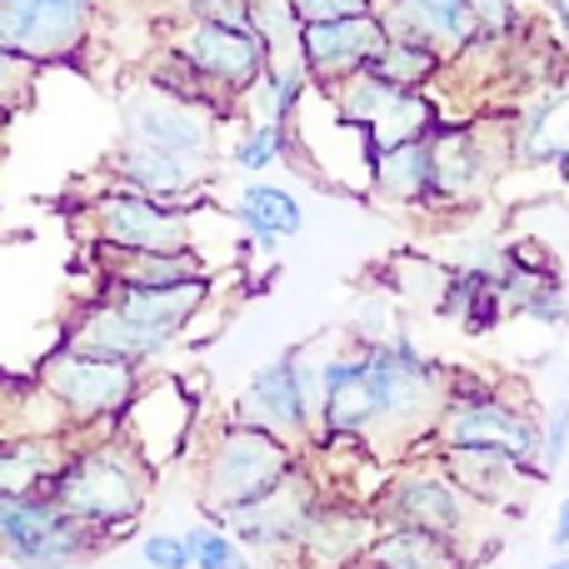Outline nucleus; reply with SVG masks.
Wrapping results in <instances>:
<instances>
[{
  "instance_id": "15",
  "label": "nucleus",
  "mask_w": 569,
  "mask_h": 569,
  "mask_svg": "<svg viewBox=\"0 0 569 569\" xmlns=\"http://www.w3.org/2000/svg\"><path fill=\"white\" fill-rule=\"evenodd\" d=\"M106 180L140 190L150 200H170V206H200L210 196V186L220 180V160H186V156H166V150L116 140L106 156Z\"/></svg>"
},
{
  "instance_id": "24",
  "label": "nucleus",
  "mask_w": 569,
  "mask_h": 569,
  "mask_svg": "<svg viewBox=\"0 0 569 569\" xmlns=\"http://www.w3.org/2000/svg\"><path fill=\"white\" fill-rule=\"evenodd\" d=\"M365 196L390 210H415V216H425V206H430V140L375 150Z\"/></svg>"
},
{
  "instance_id": "28",
  "label": "nucleus",
  "mask_w": 569,
  "mask_h": 569,
  "mask_svg": "<svg viewBox=\"0 0 569 569\" xmlns=\"http://www.w3.org/2000/svg\"><path fill=\"white\" fill-rule=\"evenodd\" d=\"M66 435H10L0 440V495H40L66 465Z\"/></svg>"
},
{
  "instance_id": "4",
  "label": "nucleus",
  "mask_w": 569,
  "mask_h": 569,
  "mask_svg": "<svg viewBox=\"0 0 569 569\" xmlns=\"http://www.w3.org/2000/svg\"><path fill=\"white\" fill-rule=\"evenodd\" d=\"M190 455H196V500L210 520L270 495L300 465L295 445L236 420V415H220L210 430H200V445H190Z\"/></svg>"
},
{
  "instance_id": "43",
  "label": "nucleus",
  "mask_w": 569,
  "mask_h": 569,
  "mask_svg": "<svg viewBox=\"0 0 569 569\" xmlns=\"http://www.w3.org/2000/svg\"><path fill=\"white\" fill-rule=\"evenodd\" d=\"M540 6H545V10H550V6H560V0H540Z\"/></svg>"
},
{
  "instance_id": "3",
  "label": "nucleus",
  "mask_w": 569,
  "mask_h": 569,
  "mask_svg": "<svg viewBox=\"0 0 569 569\" xmlns=\"http://www.w3.org/2000/svg\"><path fill=\"white\" fill-rule=\"evenodd\" d=\"M430 445L435 450H505L520 465L540 470V405L525 385L505 380V375L455 370L450 365Z\"/></svg>"
},
{
  "instance_id": "10",
  "label": "nucleus",
  "mask_w": 569,
  "mask_h": 569,
  "mask_svg": "<svg viewBox=\"0 0 569 569\" xmlns=\"http://www.w3.org/2000/svg\"><path fill=\"white\" fill-rule=\"evenodd\" d=\"M106 545V535L70 520L46 490L0 495V560L10 569H86Z\"/></svg>"
},
{
  "instance_id": "35",
  "label": "nucleus",
  "mask_w": 569,
  "mask_h": 569,
  "mask_svg": "<svg viewBox=\"0 0 569 569\" xmlns=\"http://www.w3.org/2000/svg\"><path fill=\"white\" fill-rule=\"evenodd\" d=\"M140 565L146 569H190V540L186 530H146L140 535Z\"/></svg>"
},
{
  "instance_id": "19",
  "label": "nucleus",
  "mask_w": 569,
  "mask_h": 569,
  "mask_svg": "<svg viewBox=\"0 0 569 569\" xmlns=\"http://www.w3.org/2000/svg\"><path fill=\"white\" fill-rule=\"evenodd\" d=\"M385 46L380 16H350V20H320V26H300V60L310 70L315 90L335 86V80L365 70Z\"/></svg>"
},
{
  "instance_id": "30",
  "label": "nucleus",
  "mask_w": 569,
  "mask_h": 569,
  "mask_svg": "<svg viewBox=\"0 0 569 569\" xmlns=\"http://www.w3.org/2000/svg\"><path fill=\"white\" fill-rule=\"evenodd\" d=\"M365 70H375L380 80H390V86H400V90H435L450 66H445V56H435L430 46H415V40H390V36H385L380 56H375Z\"/></svg>"
},
{
  "instance_id": "20",
  "label": "nucleus",
  "mask_w": 569,
  "mask_h": 569,
  "mask_svg": "<svg viewBox=\"0 0 569 569\" xmlns=\"http://www.w3.org/2000/svg\"><path fill=\"white\" fill-rule=\"evenodd\" d=\"M375 530H380V525H375L370 505L330 490L320 500V510H315L300 550H295V565H305V569H350V565H360V555H365V545L375 540Z\"/></svg>"
},
{
  "instance_id": "37",
  "label": "nucleus",
  "mask_w": 569,
  "mask_h": 569,
  "mask_svg": "<svg viewBox=\"0 0 569 569\" xmlns=\"http://www.w3.org/2000/svg\"><path fill=\"white\" fill-rule=\"evenodd\" d=\"M300 26H320V20H350V16H375V0H290Z\"/></svg>"
},
{
  "instance_id": "9",
  "label": "nucleus",
  "mask_w": 569,
  "mask_h": 569,
  "mask_svg": "<svg viewBox=\"0 0 569 569\" xmlns=\"http://www.w3.org/2000/svg\"><path fill=\"white\" fill-rule=\"evenodd\" d=\"M210 206H170V200H150L126 186H100V196L86 200V236L96 240L90 250H116V256H136V250H196L200 246V220Z\"/></svg>"
},
{
  "instance_id": "34",
  "label": "nucleus",
  "mask_w": 569,
  "mask_h": 569,
  "mask_svg": "<svg viewBox=\"0 0 569 569\" xmlns=\"http://www.w3.org/2000/svg\"><path fill=\"white\" fill-rule=\"evenodd\" d=\"M46 70L30 66L26 56H16V50L0 46V116H20V110L36 100V86Z\"/></svg>"
},
{
  "instance_id": "31",
  "label": "nucleus",
  "mask_w": 569,
  "mask_h": 569,
  "mask_svg": "<svg viewBox=\"0 0 569 569\" xmlns=\"http://www.w3.org/2000/svg\"><path fill=\"white\" fill-rule=\"evenodd\" d=\"M186 540H190V569H260V555L246 550V545L220 520H210V515L186 525Z\"/></svg>"
},
{
  "instance_id": "22",
  "label": "nucleus",
  "mask_w": 569,
  "mask_h": 569,
  "mask_svg": "<svg viewBox=\"0 0 569 569\" xmlns=\"http://www.w3.org/2000/svg\"><path fill=\"white\" fill-rule=\"evenodd\" d=\"M569 156V76L545 86L510 120V160L515 166H560Z\"/></svg>"
},
{
  "instance_id": "27",
  "label": "nucleus",
  "mask_w": 569,
  "mask_h": 569,
  "mask_svg": "<svg viewBox=\"0 0 569 569\" xmlns=\"http://www.w3.org/2000/svg\"><path fill=\"white\" fill-rule=\"evenodd\" d=\"M100 280L116 284H146V290H166V284L210 280V260L200 250H136V256H116V250H96Z\"/></svg>"
},
{
  "instance_id": "16",
  "label": "nucleus",
  "mask_w": 569,
  "mask_h": 569,
  "mask_svg": "<svg viewBox=\"0 0 569 569\" xmlns=\"http://www.w3.org/2000/svg\"><path fill=\"white\" fill-rule=\"evenodd\" d=\"M435 465L490 515H525V500L540 490V470L520 465L505 450H435Z\"/></svg>"
},
{
  "instance_id": "14",
  "label": "nucleus",
  "mask_w": 569,
  "mask_h": 569,
  "mask_svg": "<svg viewBox=\"0 0 569 569\" xmlns=\"http://www.w3.org/2000/svg\"><path fill=\"white\" fill-rule=\"evenodd\" d=\"M320 365V435L315 440H355L370 450L375 440V395L365 380V350L340 335V345L315 355Z\"/></svg>"
},
{
  "instance_id": "23",
  "label": "nucleus",
  "mask_w": 569,
  "mask_h": 569,
  "mask_svg": "<svg viewBox=\"0 0 569 569\" xmlns=\"http://www.w3.org/2000/svg\"><path fill=\"white\" fill-rule=\"evenodd\" d=\"M226 216L256 240L260 250H276L280 240H295L305 230V206L290 186L280 180H266V176H250L246 186L230 196Z\"/></svg>"
},
{
  "instance_id": "2",
  "label": "nucleus",
  "mask_w": 569,
  "mask_h": 569,
  "mask_svg": "<svg viewBox=\"0 0 569 569\" xmlns=\"http://www.w3.org/2000/svg\"><path fill=\"white\" fill-rule=\"evenodd\" d=\"M156 475L136 455V445H126V435H86L80 445H70L66 465L56 470V480L46 485V495L70 515V520L90 525L106 540H120L140 525L150 495H156Z\"/></svg>"
},
{
  "instance_id": "8",
  "label": "nucleus",
  "mask_w": 569,
  "mask_h": 569,
  "mask_svg": "<svg viewBox=\"0 0 569 569\" xmlns=\"http://www.w3.org/2000/svg\"><path fill=\"white\" fill-rule=\"evenodd\" d=\"M226 415L276 435V440L295 445L305 455L320 435V365H315V350L290 345L276 360L256 365V375L246 380V390L236 395V405Z\"/></svg>"
},
{
  "instance_id": "13",
  "label": "nucleus",
  "mask_w": 569,
  "mask_h": 569,
  "mask_svg": "<svg viewBox=\"0 0 569 569\" xmlns=\"http://www.w3.org/2000/svg\"><path fill=\"white\" fill-rule=\"evenodd\" d=\"M200 80L220 96V106L236 116L240 110V96L266 76L270 56L260 46V36L250 26H220V20H186L176 36L166 40Z\"/></svg>"
},
{
  "instance_id": "41",
  "label": "nucleus",
  "mask_w": 569,
  "mask_h": 569,
  "mask_svg": "<svg viewBox=\"0 0 569 569\" xmlns=\"http://www.w3.org/2000/svg\"><path fill=\"white\" fill-rule=\"evenodd\" d=\"M565 400H569V360H565Z\"/></svg>"
},
{
  "instance_id": "39",
  "label": "nucleus",
  "mask_w": 569,
  "mask_h": 569,
  "mask_svg": "<svg viewBox=\"0 0 569 569\" xmlns=\"http://www.w3.org/2000/svg\"><path fill=\"white\" fill-rule=\"evenodd\" d=\"M540 569H569V550H565V555H555V560H545Z\"/></svg>"
},
{
  "instance_id": "33",
  "label": "nucleus",
  "mask_w": 569,
  "mask_h": 569,
  "mask_svg": "<svg viewBox=\"0 0 569 569\" xmlns=\"http://www.w3.org/2000/svg\"><path fill=\"white\" fill-rule=\"evenodd\" d=\"M470 16H475V40H490V46H510L530 30V16H525L515 0H470Z\"/></svg>"
},
{
  "instance_id": "38",
  "label": "nucleus",
  "mask_w": 569,
  "mask_h": 569,
  "mask_svg": "<svg viewBox=\"0 0 569 569\" xmlns=\"http://www.w3.org/2000/svg\"><path fill=\"white\" fill-rule=\"evenodd\" d=\"M550 550L565 555L569 550V495H560V510H555V525H550Z\"/></svg>"
},
{
  "instance_id": "42",
  "label": "nucleus",
  "mask_w": 569,
  "mask_h": 569,
  "mask_svg": "<svg viewBox=\"0 0 569 569\" xmlns=\"http://www.w3.org/2000/svg\"><path fill=\"white\" fill-rule=\"evenodd\" d=\"M6 120H10V116H0V140H6Z\"/></svg>"
},
{
  "instance_id": "6",
  "label": "nucleus",
  "mask_w": 569,
  "mask_h": 569,
  "mask_svg": "<svg viewBox=\"0 0 569 569\" xmlns=\"http://www.w3.org/2000/svg\"><path fill=\"white\" fill-rule=\"evenodd\" d=\"M365 505H370L375 525H415V530H430V535H440V540H450L470 565L485 555L475 540H480L490 510H480V505L435 465L430 450L395 465V470L375 485V495Z\"/></svg>"
},
{
  "instance_id": "11",
  "label": "nucleus",
  "mask_w": 569,
  "mask_h": 569,
  "mask_svg": "<svg viewBox=\"0 0 569 569\" xmlns=\"http://www.w3.org/2000/svg\"><path fill=\"white\" fill-rule=\"evenodd\" d=\"M226 126L230 120L220 110L176 100L166 90L146 86V80L130 86L116 110V140L166 150V156H186V160H220V130Z\"/></svg>"
},
{
  "instance_id": "5",
  "label": "nucleus",
  "mask_w": 569,
  "mask_h": 569,
  "mask_svg": "<svg viewBox=\"0 0 569 569\" xmlns=\"http://www.w3.org/2000/svg\"><path fill=\"white\" fill-rule=\"evenodd\" d=\"M150 370L130 360H110V355L80 350V345L60 340L56 350L40 355L36 385L50 395V405L66 420V435H116L120 415L130 410V400L140 395Z\"/></svg>"
},
{
  "instance_id": "7",
  "label": "nucleus",
  "mask_w": 569,
  "mask_h": 569,
  "mask_svg": "<svg viewBox=\"0 0 569 569\" xmlns=\"http://www.w3.org/2000/svg\"><path fill=\"white\" fill-rule=\"evenodd\" d=\"M510 160V120H450L430 136V206L425 216H460L480 206Z\"/></svg>"
},
{
  "instance_id": "21",
  "label": "nucleus",
  "mask_w": 569,
  "mask_h": 569,
  "mask_svg": "<svg viewBox=\"0 0 569 569\" xmlns=\"http://www.w3.org/2000/svg\"><path fill=\"white\" fill-rule=\"evenodd\" d=\"M100 300H110L120 315H130L136 325L146 330H160L170 340L190 330L200 320V310L210 305V280H190V284H166V290H146V284H116V280H100L96 284Z\"/></svg>"
},
{
  "instance_id": "32",
  "label": "nucleus",
  "mask_w": 569,
  "mask_h": 569,
  "mask_svg": "<svg viewBox=\"0 0 569 569\" xmlns=\"http://www.w3.org/2000/svg\"><path fill=\"white\" fill-rule=\"evenodd\" d=\"M565 460H569V400L560 395V400L540 405V475H545V485L565 470Z\"/></svg>"
},
{
  "instance_id": "25",
  "label": "nucleus",
  "mask_w": 569,
  "mask_h": 569,
  "mask_svg": "<svg viewBox=\"0 0 569 569\" xmlns=\"http://www.w3.org/2000/svg\"><path fill=\"white\" fill-rule=\"evenodd\" d=\"M355 569H470V560H465L450 540H440V535H430V530L380 525Z\"/></svg>"
},
{
  "instance_id": "40",
  "label": "nucleus",
  "mask_w": 569,
  "mask_h": 569,
  "mask_svg": "<svg viewBox=\"0 0 569 569\" xmlns=\"http://www.w3.org/2000/svg\"><path fill=\"white\" fill-rule=\"evenodd\" d=\"M555 170H560V180L569 186V156H565V160H560V166H555Z\"/></svg>"
},
{
  "instance_id": "36",
  "label": "nucleus",
  "mask_w": 569,
  "mask_h": 569,
  "mask_svg": "<svg viewBox=\"0 0 569 569\" xmlns=\"http://www.w3.org/2000/svg\"><path fill=\"white\" fill-rule=\"evenodd\" d=\"M505 320H510V310H505V300H500V284H485V290L465 305V315L455 325H460L465 335H490V330H500Z\"/></svg>"
},
{
  "instance_id": "17",
  "label": "nucleus",
  "mask_w": 569,
  "mask_h": 569,
  "mask_svg": "<svg viewBox=\"0 0 569 569\" xmlns=\"http://www.w3.org/2000/svg\"><path fill=\"white\" fill-rule=\"evenodd\" d=\"M60 340L80 345V350L110 355V360H130V365H140V370H150V365H156L160 355L176 345L170 335L146 330V325H136L130 315H120L116 305L100 300V295H90L80 310L66 315V325H60Z\"/></svg>"
},
{
  "instance_id": "1",
  "label": "nucleus",
  "mask_w": 569,
  "mask_h": 569,
  "mask_svg": "<svg viewBox=\"0 0 569 569\" xmlns=\"http://www.w3.org/2000/svg\"><path fill=\"white\" fill-rule=\"evenodd\" d=\"M360 350H365V380H370V395H375L370 455L380 460V450H390L400 460H410V455L430 450L450 365L435 360L405 320L385 340L360 345Z\"/></svg>"
},
{
  "instance_id": "29",
  "label": "nucleus",
  "mask_w": 569,
  "mask_h": 569,
  "mask_svg": "<svg viewBox=\"0 0 569 569\" xmlns=\"http://www.w3.org/2000/svg\"><path fill=\"white\" fill-rule=\"evenodd\" d=\"M230 170L240 176H266V170L300 160V130L295 126H266V120H240V130L230 136V146L220 150Z\"/></svg>"
},
{
  "instance_id": "26",
  "label": "nucleus",
  "mask_w": 569,
  "mask_h": 569,
  "mask_svg": "<svg viewBox=\"0 0 569 569\" xmlns=\"http://www.w3.org/2000/svg\"><path fill=\"white\" fill-rule=\"evenodd\" d=\"M315 96V80L310 70H305L300 56L290 60H270L266 76L256 80V86L240 96V110L236 120H266V126H295L305 110V100Z\"/></svg>"
},
{
  "instance_id": "12",
  "label": "nucleus",
  "mask_w": 569,
  "mask_h": 569,
  "mask_svg": "<svg viewBox=\"0 0 569 569\" xmlns=\"http://www.w3.org/2000/svg\"><path fill=\"white\" fill-rule=\"evenodd\" d=\"M96 0H0V46L30 66H76L96 40Z\"/></svg>"
},
{
  "instance_id": "18",
  "label": "nucleus",
  "mask_w": 569,
  "mask_h": 569,
  "mask_svg": "<svg viewBox=\"0 0 569 569\" xmlns=\"http://www.w3.org/2000/svg\"><path fill=\"white\" fill-rule=\"evenodd\" d=\"M380 26L390 40H415V46H430L435 56H445V66L465 56L475 46V16L470 0H380Z\"/></svg>"
}]
</instances>
